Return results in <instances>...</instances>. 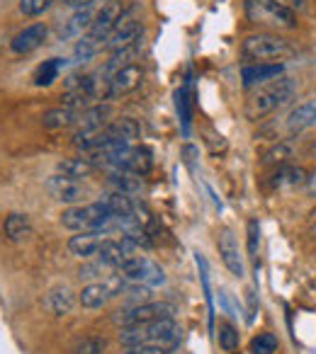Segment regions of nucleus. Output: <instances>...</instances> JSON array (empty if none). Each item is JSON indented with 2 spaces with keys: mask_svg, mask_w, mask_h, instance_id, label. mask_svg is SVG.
Segmentation results:
<instances>
[{
  "mask_svg": "<svg viewBox=\"0 0 316 354\" xmlns=\"http://www.w3.org/2000/svg\"><path fill=\"white\" fill-rule=\"evenodd\" d=\"M178 112H180V119H183V127L185 131L190 129V97H188V83L183 85V88L178 90Z\"/></svg>",
  "mask_w": 316,
  "mask_h": 354,
  "instance_id": "37",
  "label": "nucleus"
},
{
  "mask_svg": "<svg viewBox=\"0 0 316 354\" xmlns=\"http://www.w3.org/2000/svg\"><path fill=\"white\" fill-rule=\"evenodd\" d=\"M258 248H261V226H258L256 218L248 221V257L256 262L258 267Z\"/></svg>",
  "mask_w": 316,
  "mask_h": 354,
  "instance_id": "36",
  "label": "nucleus"
},
{
  "mask_svg": "<svg viewBox=\"0 0 316 354\" xmlns=\"http://www.w3.org/2000/svg\"><path fill=\"white\" fill-rule=\"evenodd\" d=\"M311 153H314V156H316V141H314V146H311Z\"/></svg>",
  "mask_w": 316,
  "mask_h": 354,
  "instance_id": "44",
  "label": "nucleus"
},
{
  "mask_svg": "<svg viewBox=\"0 0 316 354\" xmlns=\"http://www.w3.org/2000/svg\"><path fill=\"white\" fill-rule=\"evenodd\" d=\"M122 296L129 301V306H139V304H146L151 299V286H143L137 284V281H124V289Z\"/></svg>",
  "mask_w": 316,
  "mask_h": 354,
  "instance_id": "29",
  "label": "nucleus"
},
{
  "mask_svg": "<svg viewBox=\"0 0 316 354\" xmlns=\"http://www.w3.org/2000/svg\"><path fill=\"white\" fill-rule=\"evenodd\" d=\"M139 8L132 6L127 8V10H122V17H119V22L114 25L112 35L107 37V41H105V49L109 51H117V49H124V46L134 44L137 39H141V17L137 15Z\"/></svg>",
  "mask_w": 316,
  "mask_h": 354,
  "instance_id": "7",
  "label": "nucleus"
},
{
  "mask_svg": "<svg viewBox=\"0 0 316 354\" xmlns=\"http://www.w3.org/2000/svg\"><path fill=\"white\" fill-rule=\"evenodd\" d=\"M253 354H275L277 352V337L272 333H261L251 342Z\"/></svg>",
  "mask_w": 316,
  "mask_h": 354,
  "instance_id": "32",
  "label": "nucleus"
},
{
  "mask_svg": "<svg viewBox=\"0 0 316 354\" xmlns=\"http://www.w3.org/2000/svg\"><path fill=\"white\" fill-rule=\"evenodd\" d=\"M46 35H49V30H46L44 22H37V25H30L25 27V30L20 32V35L12 39V51L15 54H30V51L40 49L42 44L46 41Z\"/></svg>",
  "mask_w": 316,
  "mask_h": 354,
  "instance_id": "15",
  "label": "nucleus"
},
{
  "mask_svg": "<svg viewBox=\"0 0 316 354\" xmlns=\"http://www.w3.org/2000/svg\"><path fill=\"white\" fill-rule=\"evenodd\" d=\"M95 162L90 160V158H66V160H61L59 165H56V170L61 172V175L66 177H73V180H80L83 183L85 177H90L95 172Z\"/></svg>",
  "mask_w": 316,
  "mask_h": 354,
  "instance_id": "22",
  "label": "nucleus"
},
{
  "mask_svg": "<svg viewBox=\"0 0 316 354\" xmlns=\"http://www.w3.org/2000/svg\"><path fill=\"white\" fill-rule=\"evenodd\" d=\"M280 3L290 8V10L301 12V10H306V3H309V0H280Z\"/></svg>",
  "mask_w": 316,
  "mask_h": 354,
  "instance_id": "40",
  "label": "nucleus"
},
{
  "mask_svg": "<svg viewBox=\"0 0 316 354\" xmlns=\"http://www.w3.org/2000/svg\"><path fill=\"white\" fill-rule=\"evenodd\" d=\"M44 306L54 315H69L71 310H73V306H76V296L66 284H59V286H54V289L46 291Z\"/></svg>",
  "mask_w": 316,
  "mask_h": 354,
  "instance_id": "17",
  "label": "nucleus"
},
{
  "mask_svg": "<svg viewBox=\"0 0 316 354\" xmlns=\"http://www.w3.org/2000/svg\"><path fill=\"white\" fill-rule=\"evenodd\" d=\"M292 54L295 46L277 35H251L241 44V56L253 64H277L282 59H290Z\"/></svg>",
  "mask_w": 316,
  "mask_h": 354,
  "instance_id": "4",
  "label": "nucleus"
},
{
  "mask_svg": "<svg viewBox=\"0 0 316 354\" xmlns=\"http://www.w3.org/2000/svg\"><path fill=\"white\" fill-rule=\"evenodd\" d=\"M90 3H95V0H64V6H66V8H73V10H78V8L90 6Z\"/></svg>",
  "mask_w": 316,
  "mask_h": 354,
  "instance_id": "42",
  "label": "nucleus"
},
{
  "mask_svg": "<svg viewBox=\"0 0 316 354\" xmlns=\"http://www.w3.org/2000/svg\"><path fill=\"white\" fill-rule=\"evenodd\" d=\"M66 66L64 59H49L35 71V85L37 88H49L56 78H59L61 68Z\"/></svg>",
  "mask_w": 316,
  "mask_h": 354,
  "instance_id": "27",
  "label": "nucleus"
},
{
  "mask_svg": "<svg viewBox=\"0 0 316 354\" xmlns=\"http://www.w3.org/2000/svg\"><path fill=\"white\" fill-rule=\"evenodd\" d=\"M105 347H107V339L105 337H83L71 349V354H103Z\"/></svg>",
  "mask_w": 316,
  "mask_h": 354,
  "instance_id": "31",
  "label": "nucleus"
},
{
  "mask_svg": "<svg viewBox=\"0 0 316 354\" xmlns=\"http://www.w3.org/2000/svg\"><path fill=\"white\" fill-rule=\"evenodd\" d=\"M122 10H124L122 3H117V0H107V3L98 10V15H95L90 30L85 32V37H90V39L98 41V44L107 41V37L112 35L114 25H117L119 17H122Z\"/></svg>",
  "mask_w": 316,
  "mask_h": 354,
  "instance_id": "8",
  "label": "nucleus"
},
{
  "mask_svg": "<svg viewBox=\"0 0 316 354\" xmlns=\"http://www.w3.org/2000/svg\"><path fill=\"white\" fill-rule=\"evenodd\" d=\"M304 192H306V197H314V199H316V170L311 172L309 177H306Z\"/></svg>",
  "mask_w": 316,
  "mask_h": 354,
  "instance_id": "41",
  "label": "nucleus"
},
{
  "mask_svg": "<svg viewBox=\"0 0 316 354\" xmlns=\"http://www.w3.org/2000/svg\"><path fill=\"white\" fill-rule=\"evenodd\" d=\"M124 354H173L164 347H156V344H134V347H124Z\"/></svg>",
  "mask_w": 316,
  "mask_h": 354,
  "instance_id": "38",
  "label": "nucleus"
},
{
  "mask_svg": "<svg viewBox=\"0 0 316 354\" xmlns=\"http://www.w3.org/2000/svg\"><path fill=\"white\" fill-rule=\"evenodd\" d=\"M143 80V71L139 68V64L124 66V68L114 71L109 75L107 83V97H119V95H129L132 90H137Z\"/></svg>",
  "mask_w": 316,
  "mask_h": 354,
  "instance_id": "10",
  "label": "nucleus"
},
{
  "mask_svg": "<svg viewBox=\"0 0 316 354\" xmlns=\"http://www.w3.org/2000/svg\"><path fill=\"white\" fill-rule=\"evenodd\" d=\"M105 138H107V141H119V143H127V146H134V141L139 138V124L129 117L114 119V122H109L107 129H105Z\"/></svg>",
  "mask_w": 316,
  "mask_h": 354,
  "instance_id": "18",
  "label": "nucleus"
},
{
  "mask_svg": "<svg viewBox=\"0 0 316 354\" xmlns=\"http://www.w3.org/2000/svg\"><path fill=\"white\" fill-rule=\"evenodd\" d=\"M109 117H112V107L109 104H93V107H85L83 112L78 114V129H93V131H100L109 124Z\"/></svg>",
  "mask_w": 316,
  "mask_h": 354,
  "instance_id": "19",
  "label": "nucleus"
},
{
  "mask_svg": "<svg viewBox=\"0 0 316 354\" xmlns=\"http://www.w3.org/2000/svg\"><path fill=\"white\" fill-rule=\"evenodd\" d=\"M46 189H49L51 197L61 204H78L80 199L88 194L80 180L66 177V175H61V172L59 175H51L49 180H46Z\"/></svg>",
  "mask_w": 316,
  "mask_h": 354,
  "instance_id": "9",
  "label": "nucleus"
},
{
  "mask_svg": "<svg viewBox=\"0 0 316 354\" xmlns=\"http://www.w3.org/2000/svg\"><path fill=\"white\" fill-rule=\"evenodd\" d=\"M306 172L304 167H295V165H280V170L275 172V180L272 185L280 187V185H290V187H297V185H306Z\"/></svg>",
  "mask_w": 316,
  "mask_h": 354,
  "instance_id": "28",
  "label": "nucleus"
},
{
  "mask_svg": "<svg viewBox=\"0 0 316 354\" xmlns=\"http://www.w3.org/2000/svg\"><path fill=\"white\" fill-rule=\"evenodd\" d=\"M103 49V44H98V41H93L90 37H80L78 39V44H76V49H73V56H76V61H90L93 59L98 51Z\"/></svg>",
  "mask_w": 316,
  "mask_h": 354,
  "instance_id": "33",
  "label": "nucleus"
},
{
  "mask_svg": "<svg viewBox=\"0 0 316 354\" xmlns=\"http://www.w3.org/2000/svg\"><path fill=\"white\" fill-rule=\"evenodd\" d=\"M76 119H78V114H76L71 107H66V104H64V107H51V109H46V112L42 114V127L56 131V129L71 127Z\"/></svg>",
  "mask_w": 316,
  "mask_h": 354,
  "instance_id": "24",
  "label": "nucleus"
},
{
  "mask_svg": "<svg viewBox=\"0 0 316 354\" xmlns=\"http://www.w3.org/2000/svg\"><path fill=\"white\" fill-rule=\"evenodd\" d=\"M311 228H314V231H316V212L311 214Z\"/></svg>",
  "mask_w": 316,
  "mask_h": 354,
  "instance_id": "43",
  "label": "nucleus"
},
{
  "mask_svg": "<svg viewBox=\"0 0 316 354\" xmlns=\"http://www.w3.org/2000/svg\"><path fill=\"white\" fill-rule=\"evenodd\" d=\"M243 12L251 25L267 30H295L297 12L282 6L280 0H243Z\"/></svg>",
  "mask_w": 316,
  "mask_h": 354,
  "instance_id": "3",
  "label": "nucleus"
},
{
  "mask_svg": "<svg viewBox=\"0 0 316 354\" xmlns=\"http://www.w3.org/2000/svg\"><path fill=\"white\" fill-rule=\"evenodd\" d=\"M100 204H105V207L109 209V212L114 214V216H134V202L129 194H122V192H114V189H109V192H105L103 197L98 199Z\"/></svg>",
  "mask_w": 316,
  "mask_h": 354,
  "instance_id": "25",
  "label": "nucleus"
},
{
  "mask_svg": "<svg viewBox=\"0 0 316 354\" xmlns=\"http://www.w3.org/2000/svg\"><path fill=\"white\" fill-rule=\"evenodd\" d=\"M56 0H20V12L25 17H40L42 12H46Z\"/></svg>",
  "mask_w": 316,
  "mask_h": 354,
  "instance_id": "35",
  "label": "nucleus"
},
{
  "mask_svg": "<svg viewBox=\"0 0 316 354\" xmlns=\"http://www.w3.org/2000/svg\"><path fill=\"white\" fill-rule=\"evenodd\" d=\"M217 248H219V255H222L224 265H227V270L231 272L234 277H238V279H241V277L246 274V265H243L241 250H238V243H236V238L231 236V231L219 233Z\"/></svg>",
  "mask_w": 316,
  "mask_h": 354,
  "instance_id": "11",
  "label": "nucleus"
},
{
  "mask_svg": "<svg viewBox=\"0 0 316 354\" xmlns=\"http://www.w3.org/2000/svg\"><path fill=\"white\" fill-rule=\"evenodd\" d=\"M316 127V100H309V102H301L287 114L285 119V129L287 133H299L306 131V129Z\"/></svg>",
  "mask_w": 316,
  "mask_h": 354,
  "instance_id": "16",
  "label": "nucleus"
},
{
  "mask_svg": "<svg viewBox=\"0 0 316 354\" xmlns=\"http://www.w3.org/2000/svg\"><path fill=\"white\" fill-rule=\"evenodd\" d=\"M98 260L105 262L109 270H119V267L124 265V260H129V257H127V252H124L122 243L105 238V243L100 245V250H98Z\"/></svg>",
  "mask_w": 316,
  "mask_h": 354,
  "instance_id": "26",
  "label": "nucleus"
},
{
  "mask_svg": "<svg viewBox=\"0 0 316 354\" xmlns=\"http://www.w3.org/2000/svg\"><path fill=\"white\" fill-rule=\"evenodd\" d=\"M297 93V80L290 75H280V78L263 83L258 90H253L246 100V117L251 122L267 117V114L277 112L280 107H285Z\"/></svg>",
  "mask_w": 316,
  "mask_h": 354,
  "instance_id": "1",
  "label": "nucleus"
},
{
  "mask_svg": "<svg viewBox=\"0 0 316 354\" xmlns=\"http://www.w3.org/2000/svg\"><path fill=\"white\" fill-rule=\"evenodd\" d=\"M117 274H122L127 281H137V284L151 286V289L153 286H161L166 281L164 270L143 255H134L129 260H124V265L117 270Z\"/></svg>",
  "mask_w": 316,
  "mask_h": 354,
  "instance_id": "6",
  "label": "nucleus"
},
{
  "mask_svg": "<svg viewBox=\"0 0 316 354\" xmlns=\"http://www.w3.org/2000/svg\"><path fill=\"white\" fill-rule=\"evenodd\" d=\"M153 167V156L146 146H132L124 151L122 160H119V167L117 170H129L134 175L143 177L148 175V170Z\"/></svg>",
  "mask_w": 316,
  "mask_h": 354,
  "instance_id": "12",
  "label": "nucleus"
},
{
  "mask_svg": "<svg viewBox=\"0 0 316 354\" xmlns=\"http://www.w3.org/2000/svg\"><path fill=\"white\" fill-rule=\"evenodd\" d=\"M107 185L114 189V192H122V194L141 192V177L134 175V172H129V170H109Z\"/></svg>",
  "mask_w": 316,
  "mask_h": 354,
  "instance_id": "21",
  "label": "nucleus"
},
{
  "mask_svg": "<svg viewBox=\"0 0 316 354\" xmlns=\"http://www.w3.org/2000/svg\"><path fill=\"white\" fill-rule=\"evenodd\" d=\"M107 299H112V296H109V289L105 281H90V284L83 286V291H80V296H78L80 306L88 310L103 308V306L107 304Z\"/></svg>",
  "mask_w": 316,
  "mask_h": 354,
  "instance_id": "20",
  "label": "nucleus"
},
{
  "mask_svg": "<svg viewBox=\"0 0 316 354\" xmlns=\"http://www.w3.org/2000/svg\"><path fill=\"white\" fill-rule=\"evenodd\" d=\"M105 236H107V233H100V231L78 233V236H73L69 241V252L76 257H83V260H90V257L98 255L100 245L105 243Z\"/></svg>",
  "mask_w": 316,
  "mask_h": 354,
  "instance_id": "13",
  "label": "nucleus"
},
{
  "mask_svg": "<svg viewBox=\"0 0 316 354\" xmlns=\"http://www.w3.org/2000/svg\"><path fill=\"white\" fill-rule=\"evenodd\" d=\"M180 337H183V330L175 323V318H161V320H153V323L132 325V328H122V333H119V342L124 347L156 344V347H164L168 352H173L178 347Z\"/></svg>",
  "mask_w": 316,
  "mask_h": 354,
  "instance_id": "2",
  "label": "nucleus"
},
{
  "mask_svg": "<svg viewBox=\"0 0 316 354\" xmlns=\"http://www.w3.org/2000/svg\"><path fill=\"white\" fill-rule=\"evenodd\" d=\"M173 313H175L173 304H166V301H146V304L129 306V308H124V310H117L114 323L122 325V328H132V325L153 323V320H161V318H173Z\"/></svg>",
  "mask_w": 316,
  "mask_h": 354,
  "instance_id": "5",
  "label": "nucleus"
},
{
  "mask_svg": "<svg viewBox=\"0 0 316 354\" xmlns=\"http://www.w3.org/2000/svg\"><path fill=\"white\" fill-rule=\"evenodd\" d=\"M219 347L224 352H234L238 347V333L231 323H222L219 325Z\"/></svg>",
  "mask_w": 316,
  "mask_h": 354,
  "instance_id": "34",
  "label": "nucleus"
},
{
  "mask_svg": "<svg viewBox=\"0 0 316 354\" xmlns=\"http://www.w3.org/2000/svg\"><path fill=\"white\" fill-rule=\"evenodd\" d=\"M103 270H107V265L105 262H93V265H83L80 267V279H98L100 274H103Z\"/></svg>",
  "mask_w": 316,
  "mask_h": 354,
  "instance_id": "39",
  "label": "nucleus"
},
{
  "mask_svg": "<svg viewBox=\"0 0 316 354\" xmlns=\"http://www.w3.org/2000/svg\"><path fill=\"white\" fill-rule=\"evenodd\" d=\"M287 158H292V146L287 141H277L270 151H265L263 165H285Z\"/></svg>",
  "mask_w": 316,
  "mask_h": 354,
  "instance_id": "30",
  "label": "nucleus"
},
{
  "mask_svg": "<svg viewBox=\"0 0 316 354\" xmlns=\"http://www.w3.org/2000/svg\"><path fill=\"white\" fill-rule=\"evenodd\" d=\"M241 75H243V85L253 88V85L270 83V80L285 75V66L282 64H248V66H243Z\"/></svg>",
  "mask_w": 316,
  "mask_h": 354,
  "instance_id": "14",
  "label": "nucleus"
},
{
  "mask_svg": "<svg viewBox=\"0 0 316 354\" xmlns=\"http://www.w3.org/2000/svg\"><path fill=\"white\" fill-rule=\"evenodd\" d=\"M3 233H6L8 241L12 243H20L25 238L32 236V221L27 214H10L3 223Z\"/></svg>",
  "mask_w": 316,
  "mask_h": 354,
  "instance_id": "23",
  "label": "nucleus"
}]
</instances>
